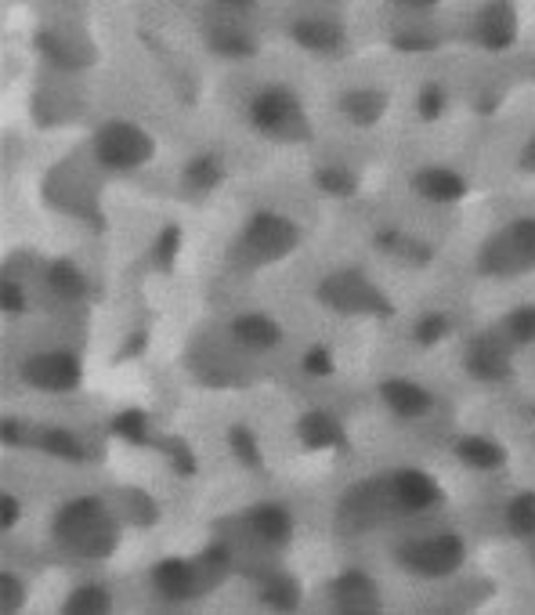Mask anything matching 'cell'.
<instances>
[{
  "instance_id": "cell-25",
  "label": "cell",
  "mask_w": 535,
  "mask_h": 615,
  "mask_svg": "<svg viewBox=\"0 0 535 615\" xmlns=\"http://www.w3.org/2000/svg\"><path fill=\"white\" fill-rule=\"evenodd\" d=\"M185 181H189L192 189H199V192L214 189V185L221 181V160H214V156H199V160H192V163H189V171H185Z\"/></svg>"
},
{
  "instance_id": "cell-31",
  "label": "cell",
  "mask_w": 535,
  "mask_h": 615,
  "mask_svg": "<svg viewBox=\"0 0 535 615\" xmlns=\"http://www.w3.org/2000/svg\"><path fill=\"white\" fill-rule=\"evenodd\" d=\"M112 431H116L120 438H127V442H145V413H141V409L120 413L116 424H112Z\"/></svg>"
},
{
  "instance_id": "cell-7",
  "label": "cell",
  "mask_w": 535,
  "mask_h": 615,
  "mask_svg": "<svg viewBox=\"0 0 535 615\" xmlns=\"http://www.w3.org/2000/svg\"><path fill=\"white\" fill-rule=\"evenodd\" d=\"M398 561L420 576H449L463 561V543L456 536H434V540H416L398 551Z\"/></svg>"
},
{
  "instance_id": "cell-5",
  "label": "cell",
  "mask_w": 535,
  "mask_h": 615,
  "mask_svg": "<svg viewBox=\"0 0 535 615\" xmlns=\"http://www.w3.org/2000/svg\"><path fill=\"white\" fill-rule=\"evenodd\" d=\"M250 120H254V127H261L271 138H307V120L300 116L297 98L282 87H271V91L254 98Z\"/></svg>"
},
{
  "instance_id": "cell-40",
  "label": "cell",
  "mask_w": 535,
  "mask_h": 615,
  "mask_svg": "<svg viewBox=\"0 0 535 615\" xmlns=\"http://www.w3.org/2000/svg\"><path fill=\"white\" fill-rule=\"evenodd\" d=\"M394 47H402V51H427L434 44L427 36H394Z\"/></svg>"
},
{
  "instance_id": "cell-6",
  "label": "cell",
  "mask_w": 535,
  "mask_h": 615,
  "mask_svg": "<svg viewBox=\"0 0 535 615\" xmlns=\"http://www.w3.org/2000/svg\"><path fill=\"white\" fill-rule=\"evenodd\" d=\"M318 298L336 311H376V315H391L394 308L384 301L380 290H373L365 283V276L358 272H340V276H329L322 287H318Z\"/></svg>"
},
{
  "instance_id": "cell-2",
  "label": "cell",
  "mask_w": 535,
  "mask_h": 615,
  "mask_svg": "<svg viewBox=\"0 0 535 615\" xmlns=\"http://www.w3.org/2000/svg\"><path fill=\"white\" fill-rule=\"evenodd\" d=\"M532 268H535V218L514 221L482 254V272L485 276H518V272H532Z\"/></svg>"
},
{
  "instance_id": "cell-10",
  "label": "cell",
  "mask_w": 535,
  "mask_h": 615,
  "mask_svg": "<svg viewBox=\"0 0 535 615\" xmlns=\"http://www.w3.org/2000/svg\"><path fill=\"white\" fill-rule=\"evenodd\" d=\"M333 601L340 612H380V594H376V583L362 572H344L336 583H333Z\"/></svg>"
},
{
  "instance_id": "cell-16",
  "label": "cell",
  "mask_w": 535,
  "mask_h": 615,
  "mask_svg": "<svg viewBox=\"0 0 535 615\" xmlns=\"http://www.w3.org/2000/svg\"><path fill=\"white\" fill-rule=\"evenodd\" d=\"M293 40L311 47V51H333V47H340L344 29L329 18H304V22L293 25Z\"/></svg>"
},
{
  "instance_id": "cell-8",
  "label": "cell",
  "mask_w": 535,
  "mask_h": 615,
  "mask_svg": "<svg viewBox=\"0 0 535 615\" xmlns=\"http://www.w3.org/2000/svg\"><path fill=\"white\" fill-rule=\"evenodd\" d=\"M25 384L44 387V391H73L80 384V362L65 351H51V355H36L22 366Z\"/></svg>"
},
{
  "instance_id": "cell-32",
  "label": "cell",
  "mask_w": 535,
  "mask_h": 615,
  "mask_svg": "<svg viewBox=\"0 0 535 615\" xmlns=\"http://www.w3.org/2000/svg\"><path fill=\"white\" fill-rule=\"evenodd\" d=\"M229 442H232V449H236V456L243 460V464H250V467H258L261 464V453H258V442H254V434L239 424V427H232V434H229Z\"/></svg>"
},
{
  "instance_id": "cell-39",
  "label": "cell",
  "mask_w": 535,
  "mask_h": 615,
  "mask_svg": "<svg viewBox=\"0 0 535 615\" xmlns=\"http://www.w3.org/2000/svg\"><path fill=\"white\" fill-rule=\"evenodd\" d=\"M0 305L4 311H22V290L11 279H4V287H0Z\"/></svg>"
},
{
  "instance_id": "cell-1",
  "label": "cell",
  "mask_w": 535,
  "mask_h": 615,
  "mask_svg": "<svg viewBox=\"0 0 535 615\" xmlns=\"http://www.w3.org/2000/svg\"><path fill=\"white\" fill-rule=\"evenodd\" d=\"M54 536L83 558H102L116 547V529L102 514V503L91 496L62 507V514L54 518Z\"/></svg>"
},
{
  "instance_id": "cell-26",
  "label": "cell",
  "mask_w": 535,
  "mask_h": 615,
  "mask_svg": "<svg viewBox=\"0 0 535 615\" xmlns=\"http://www.w3.org/2000/svg\"><path fill=\"white\" fill-rule=\"evenodd\" d=\"M40 449L51 453V456H62V460H80V442L69 434V431H44L40 434Z\"/></svg>"
},
{
  "instance_id": "cell-36",
  "label": "cell",
  "mask_w": 535,
  "mask_h": 615,
  "mask_svg": "<svg viewBox=\"0 0 535 615\" xmlns=\"http://www.w3.org/2000/svg\"><path fill=\"white\" fill-rule=\"evenodd\" d=\"M0 591H4L0 609H4V612H15V609L22 605V587H18V580H15L11 572H4V576H0Z\"/></svg>"
},
{
  "instance_id": "cell-12",
  "label": "cell",
  "mask_w": 535,
  "mask_h": 615,
  "mask_svg": "<svg viewBox=\"0 0 535 615\" xmlns=\"http://www.w3.org/2000/svg\"><path fill=\"white\" fill-rule=\"evenodd\" d=\"M413 189L423 200H434V203H456V200L467 196V181L452 171H420L413 178Z\"/></svg>"
},
{
  "instance_id": "cell-27",
  "label": "cell",
  "mask_w": 535,
  "mask_h": 615,
  "mask_svg": "<svg viewBox=\"0 0 535 615\" xmlns=\"http://www.w3.org/2000/svg\"><path fill=\"white\" fill-rule=\"evenodd\" d=\"M214 51H221V54H254V40L247 33H239L236 25H221L214 33Z\"/></svg>"
},
{
  "instance_id": "cell-41",
  "label": "cell",
  "mask_w": 535,
  "mask_h": 615,
  "mask_svg": "<svg viewBox=\"0 0 535 615\" xmlns=\"http://www.w3.org/2000/svg\"><path fill=\"white\" fill-rule=\"evenodd\" d=\"M0 511H4V514H0V522H4V529H11V525L18 522V500H11V496H4V500H0Z\"/></svg>"
},
{
  "instance_id": "cell-15",
  "label": "cell",
  "mask_w": 535,
  "mask_h": 615,
  "mask_svg": "<svg viewBox=\"0 0 535 615\" xmlns=\"http://www.w3.org/2000/svg\"><path fill=\"white\" fill-rule=\"evenodd\" d=\"M297 434H300V442L311 445V449H340V445H344L340 424H336L333 416H326V413H307V416H300Z\"/></svg>"
},
{
  "instance_id": "cell-44",
  "label": "cell",
  "mask_w": 535,
  "mask_h": 615,
  "mask_svg": "<svg viewBox=\"0 0 535 615\" xmlns=\"http://www.w3.org/2000/svg\"><path fill=\"white\" fill-rule=\"evenodd\" d=\"M521 167H525V171H535V142L529 145V149H525V156H521Z\"/></svg>"
},
{
  "instance_id": "cell-13",
  "label": "cell",
  "mask_w": 535,
  "mask_h": 615,
  "mask_svg": "<svg viewBox=\"0 0 535 615\" xmlns=\"http://www.w3.org/2000/svg\"><path fill=\"white\" fill-rule=\"evenodd\" d=\"M394 496H398V503L409 507V511H423V507H431V503L442 500L438 485H434L427 474H420V471H402V474L394 478Z\"/></svg>"
},
{
  "instance_id": "cell-30",
  "label": "cell",
  "mask_w": 535,
  "mask_h": 615,
  "mask_svg": "<svg viewBox=\"0 0 535 615\" xmlns=\"http://www.w3.org/2000/svg\"><path fill=\"white\" fill-rule=\"evenodd\" d=\"M315 181H318V189L329 192V196H351V192H355V178H351L347 171H336V167L318 171Z\"/></svg>"
},
{
  "instance_id": "cell-38",
  "label": "cell",
  "mask_w": 535,
  "mask_h": 615,
  "mask_svg": "<svg viewBox=\"0 0 535 615\" xmlns=\"http://www.w3.org/2000/svg\"><path fill=\"white\" fill-rule=\"evenodd\" d=\"M170 460H174V471H178L181 478H189V474H196V460H192V453H189L185 445H174V453H170Z\"/></svg>"
},
{
  "instance_id": "cell-43",
  "label": "cell",
  "mask_w": 535,
  "mask_h": 615,
  "mask_svg": "<svg viewBox=\"0 0 535 615\" xmlns=\"http://www.w3.org/2000/svg\"><path fill=\"white\" fill-rule=\"evenodd\" d=\"M4 442H7V445L18 442V424H15V420H4Z\"/></svg>"
},
{
  "instance_id": "cell-23",
  "label": "cell",
  "mask_w": 535,
  "mask_h": 615,
  "mask_svg": "<svg viewBox=\"0 0 535 615\" xmlns=\"http://www.w3.org/2000/svg\"><path fill=\"white\" fill-rule=\"evenodd\" d=\"M507 525L514 536H535V493H521L507 507Z\"/></svg>"
},
{
  "instance_id": "cell-34",
  "label": "cell",
  "mask_w": 535,
  "mask_h": 615,
  "mask_svg": "<svg viewBox=\"0 0 535 615\" xmlns=\"http://www.w3.org/2000/svg\"><path fill=\"white\" fill-rule=\"evenodd\" d=\"M449 333V318L445 315H427L420 326H416V340L420 344H434V340H442Z\"/></svg>"
},
{
  "instance_id": "cell-21",
  "label": "cell",
  "mask_w": 535,
  "mask_h": 615,
  "mask_svg": "<svg viewBox=\"0 0 535 615\" xmlns=\"http://www.w3.org/2000/svg\"><path fill=\"white\" fill-rule=\"evenodd\" d=\"M384 109H387V98H384L380 91H351V94L344 98V112H347L355 123H362V127L376 123V120L384 116Z\"/></svg>"
},
{
  "instance_id": "cell-37",
  "label": "cell",
  "mask_w": 535,
  "mask_h": 615,
  "mask_svg": "<svg viewBox=\"0 0 535 615\" xmlns=\"http://www.w3.org/2000/svg\"><path fill=\"white\" fill-rule=\"evenodd\" d=\"M304 369H307V373H315V376L329 373V369H333V358H329V351H326V347H311V351L304 355Z\"/></svg>"
},
{
  "instance_id": "cell-33",
  "label": "cell",
  "mask_w": 535,
  "mask_h": 615,
  "mask_svg": "<svg viewBox=\"0 0 535 615\" xmlns=\"http://www.w3.org/2000/svg\"><path fill=\"white\" fill-rule=\"evenodd\" d=\"M507 333H511L518 344L535 340V308H518V311L507 318Z\"/></svg>"
},
{
  "instance_id": "cell-28",
  "label": "cell",
  "mask_w": 535,
  "mask_h": 615,
  "mask_svg": "<svg viewBox=\"0 0 535 615\" xmlns=\"http://www.w3.org/2000/svg\"><path fill=\"white\" fill-rule=\"evenodd\" d=\"M178 247H181V232H178V225H167V229L160 232V239H156V250H152L156 268L170 272V268H174V258H178Z\"/></svg>"
},
{
  "instance_id": "cell-29",
  "label": "cell",
  "mask_w": 535,
  "mask_h": 615,
  "mask_svg": "<svg viewBox=\"0 0 535 615\" xmlns=\"http://www.w3.org/2000/svg\"><path fill=\"white\" fill-rule=\"evenodd\" d=\"M265 601L271 609H282V612L297 609V583L286 580V576H271L265 587Z\"/></svg>"
},
{
  "instance_id": "cell-17",
  "label": "cell",
  "mask_w": 535,
  "mask_h": 615,
  "mask_svg": "<svg viewBox=\"0 0 535 615\" xmlns=\"http://www.w3.org/2000/svg\"><path fill=\"white\" fill-rule=\"evenodd\" d=\"M152 580H156V587H160V594L163 598H170V601H181V598H189L192 594V569L185 565V561H160L156 569H152Z\"/></svg>"
},
{
  "instance_id": "cell-14",
  "label": "cell",
  "mask_w": 535,
  "mask_h": 615,
  "mask_svg": "<svg viewBox=\"0 0 535 615\" xmlns=\"http://www.w3.org/2000/svg\"><path fill=\"white\" fill-rule=\"evenodd\" d=\"M380 395H384V402H387L398 416H420V413L431 409V395H427L423 387L409 384V380H387V384L380 387Z\"/></svg>"
},
{
  "instance_id": "cell-42",
  "label": "cell",
  "mask_w": 535,
  "mask_h": 615,
  "mask_svg": "<svg viewBox=\"0 0 535 615\" xmlns=\"http://www.w3.org/2000/svg\"><path fill=\"white\" fill-rule=\"evenodd\" d=\"M141 347H145V333H134V340H131V344L120 351V358H127V355H138Z\"/></svg>"
},
{
  "instance_id": "cell-22",
  "label": "cell",
  "mask_w": 535,
  "mask_h": 615,
  "mask_svg": "<svg viewBox=\"0 0 535 615\" xmlns=\"http://www.w3.org/2000/svg\"><path fill=\"white\" fill-rule=\"evenodd\" d=\"M47 283H51L54 294H62V298H69V301H73V298H83V290H87L80 268H73L69 261H54V265L47 268Z\"/></svg>"
},
{
  "instance_id": "cell-19",
  "label": "cell",
  "mask_w": 535,
  "mask_h": 615,
  "mask_svg": "<svg viewBox=\"0 0 535 615\" xmlns=\"http://www.w3.org/2000/svg\"><path fill=\"white\" fill-rule=\"evenodd\" d=\"M456 453H460L463 464H471V467H478V471H496V467L507 464V453H503L496 442H489V438H463V442L456 445Z\"/></svg>"
},
{
  "instance_id": "cell-4",
  "label": "cell",
  "mask_w": 535,
  "mask_h": 615,
  "mask_svg": "<svg viewBox=\"0 0 535 615\" xmlns=\"http://www.w3.org/2000/svg\"><path fill=\"white\" fill-rule=\"evenodd\" d=\"M94 149H98V160L116 171L141 167L152 160V138L134 123H105L94 138Z\"/></svg>"
},
{
  "instance_id": "cell-20",
  "label": "cell",
  "mask_w": 535,
  "mask_h": 615,
  "mask_svg": "<svg viewBox=\"0 0 535 615\" xmlns=\"http://www.w3.org/2000/svg\"><path fill=\"white\" fill-rule=\"evenodd\" d=\"M232 329H236V337H239L243 344H250V347H271V344L282 340L278 322H271L265 315H243V318H236Z\"/></svg>"
},
{
  "instance_id": "cell-18",
  "label": "cell",
  "mask_w": 535,
  "mask_h": 615,
  "mask_svg": "<svg viewBox=\"0 0 535 615\" xmlns=\"http://www.w3.org/2000/svg\"><path fill=\"white\" fill-rule=\"evenodd\" d=\"M250 529L265 540V543H286L289 540V514L282 511V507H275V503H261V507H254L250 511Z\"/></svg>"
},
{
  "instance_id": "cell-3",
  "label": "cell",
  "mask_w": 535,
  "mask_h": 615,
  "mask_svg": "<svg viewBox=\"0 0 535 615\" xmlns=\"http://www.w3.org/2000/svg\"><path fill=\"white\" fill-rule=\"evenodd\" d=\"M293 247H297V229H293L286 218H278V214H258V218L247 225L236 254H239L243 261H250V265H268V261H275V258H286Z\"/></svg>"
},
{
  "instance_id": "cell-11",
  "label": "cell",
  "mask_w": 535,
  "mask_h": 615,
  "mask_svg": "<svg viewBox=\"0 0 535 615\" xmlns=\"http://www.w3.org/2000/svg\"><path fill=\"white\" fill-rule=\"evenodd\" d=\"M518 36V18H514V7L511 4H489L482 11V22H478V40L492 51H503L511 47Z\"/></svg>"
},
{
  "instance_id": "cell-35",
  "label": "cell",
  "mask_w": 535,
  "mask_h": 615,
  "mask_svg": "<svg viewBox=\"0 0 535 615\" xmlns=\"http://www.w3.org/2000/svg\"><path fill=\"white\" fill-rule=\"evenodd\" d=\"M442 105H445L442 91H438V87H427V91L420 94V105H416V109H420L423 120H438V116H442Z\"/></svg>"
},
{
  "instance_id": "cell-24",
  "label": "cell",
  "mask_w": 535,
  "mask_h": 615,
  "mask_svg": "<svg viewBox=\"0 0 535 615\" xmlns=\"http://www.w3.org/2000/svg\"><path fill=\"white\" fill-rule=\"evenodd\" d=\"M65 612L69 615H102L109 612V594L102 587H83L76 591L69 601H65Z\"/></svg>"
},
{
  "instance_id": "cell-9",
  "label": "cell",
  "mask_w": 535,
  "mask_h": 615,
  "mask_svg": "<svg viewBox=\"0 0 535 615\" xmlns=\"http://www.w3.org/2000/svg\"><path fill=\"white\" fill-rule=\"evenodd\" d=\"M467 369H471V376H478V380H503V376L511 373V351H507V344H503L496 333L478 337L474 347H471Z\"/></svg>"
}]
</instances>
